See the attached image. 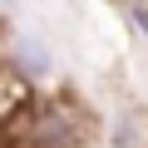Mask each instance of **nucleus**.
Wrapping results in <instances>:
<instances>
[{
    "mask_svg": "<svg viewBox=\"0 0 148 148\" xmlns=\"http://www.w3.org/2000/svg\"><path fill=\"white\" fill-rule=\"evenodd\" d=\"M20 148H84V119L59 99H30L20 109Z\"/></svg>",
    "mask_w": 148,
    "mask_h": 148,
    "instance_id": "obj_1",
    "label": "nucleus"
},
{
    "mask_svg": "<svg viewBox=\"0 0 148 148\" xmlns=\"http://www.w3.org/2000/svg\"><path fill=\"white\" fill-rule=\"evenodd\" d=\"M119 10H123V20L148 40V0H119Z\"/></svg>",
    "mask_w": 148,
    "mask_h": 148,
    "instance_id": "obj_4",
    "label": "nucleus"
},
{
    "mask_svg": "<svg viewBox=\"0 0 148 148\" xmlns=\"http://www.w3.org/2000/svg\"><path fill=\"white\" fill-rule=\"evenodd\" d=\"M109 148H143V133H138V114H133V109H119V114H114Z\"/></svg>",
    "mask_w": 148,
    "mask_h": 148,
    "instance_id": "obj_3",
    "label": "nucleus"
},
{
    "mask_svg": "<svg viewBox=\"0 0 148 148\" xmlns=\"http://www.w3.org/2000/svg\"><path fill=\"white\" fill-rule=\"evenodd\" d=\"M0 148H10V143H5V133H0Z\"/></svg>",
    "mask_w": 148,
    "mask_h": 148,
    "instance_id": "obj_5",
    "label": "nucleus"
},
{
    "mask_svg": "<svg viewBox=\"0 0 148 148\" xmlns=\"http://www.w3.org/2000/svg\"><path fill=\"white\" fill-rule=\"evenodd\" d=\"M0 69L15 74L20 84H49V74H54V54H49L45 40H35V35L20 30V35L5 40V59H0Z\"/></svg>",
    "mask_w": 148,
    "mask_h": 148,
    "instance_id": "obj_2",
    "label": "nucleus"
}]
</instances>
